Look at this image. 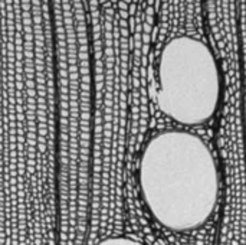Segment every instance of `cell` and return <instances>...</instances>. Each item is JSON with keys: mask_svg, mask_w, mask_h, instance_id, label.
Returning a JSON list of instances; mask_svg holds the SVG:
<instances>
[{"mask_svg": "<svg viewBox=\"0 0 246 245\" xmlns=\"http://www.w3.org/2000/svg\"><path fill=\"white\" fill-rule=\"evenodd\" d=\"M140 196L164 229L186 234L204 226L220 198V170L206 140L186 128L153 134L138 160Z\"/></svg>", "mask_w": 246, "mask_h": 245, "instance_id": "6da1fadb", "label": "cell"}, {"mask_svg": "<svg viewBox=\"0 0 246 245\" xmlns=\"http://www.w3.org/2000/svg\"><path fill=\"white\" fill-rule=\"evenodd\" d=\"M223 71L215 49L190 33L174 35L163 45L155 69V103L183 127L215 118L223 100Z\"/></svg>", "mask_w": 246, "mask_h": 245, "instance_id": "7a4b0ae2", "label": "cell"}, {"mask_svg": "<svg viewBox=\"0 0 246 245\" xmlns=\"http://www.w3.org/2000/svg\"><path fill=\"white\" fill-rule=\"evenodd\" d=\"M206 18L218 43H233L239 40L237 0H206Z\"/></svg>", "mask_w": 246, "mask_h": 245, "instance_id": "3957f363", "label": "cell"}, {"mask_svg": "<svg viewBox=\"0 0 246 245\" xmlns=\"http://www.w3.org/2000/svg\"><path fill=\"white\" fill-rule=\"evenodd\" d=\"M95 245H147L142 241H138L131 236H124V235H114V236H107L104 239L98 241Z\"/></svg>", "mask_w": 246, "mask_h": 245, "instance_id": "277c9868", "label": "cell"}, {"mask_svg": "<svg viewBox=\"0 0 246 245\" xmlns=\"http://www.w3.org/2000/svg\"><path fill=\"white\" fill-rule=\"evenodd\" d=\"M170 4H171V0H163V7H161V19L166 18L167 12L170 9Z\"/></svg>", "mask_w": 246, "mask_h": 245, "instance_id": "5b68a950", "label": "cell"}]
</instances>
